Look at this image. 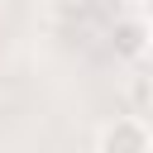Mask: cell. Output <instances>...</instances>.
<instances>
[{"label":"cell","instance_id":"obj_1","mask_svg":"<svg viewBox=\"0 0 153 153\" xmlns=\"http://www.w3.org/2000/svg\"><path fill=\"white\" fill-rule=\"evenodd\" d=\"M96 153H153V134L139 115H115L96 129Z\"/></svg>","mask_w":153,"mask_h":153},{"label":"cell","instance_id":"obj_2","mask_svg":"<svg viewBox=\"0 0 153 153\" xmlns=\"http://www.w3.org/2000/svg\"><path fill=\"white\" fill-rule=\"evenodd\" d=\"M110 48H115L120 62H139V57L153 48V33L143 29L139 14H124V19H115V29H110Z\"/></svg>","mask_w":153,"mask_h":153},{"label":"cell","instance_id":"obj_3","mask_svg":"<svg viewBox=\"0 0 153 153\" xmlns=\"http://www.w3.org/2000/svg\"><path fill=\"white\" fill-rule=\"evenodd\" d=\"M139 19H143V29L153 33V0H139Z\"/></svg>","mask_w":153,"mask_h":153},{"label":"cell","instance_id":"obj_4","mask_svg":"<svg viewBox=\"0 0 153 153\" xmlns=\"http://www.w3.org/2000/svg\"><path fill=\"white\" fill-rule=\"evenodd\" d=\"M139 96L148 100V115H153V81H148V86H139Z\"/></svg>","mask_w":153,"mask_h":153}]
</instances>
